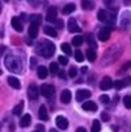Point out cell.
Returning <instances> with one entry per match:
<instances>
[{
    "instance_id": "1",
    "label": "cell",
    "mask_w": 131,
    "mask_h": 132,
    "mask_svg": "<svg viewBox=\"0 0 131 132\" xmlns=\"http://www.w3.org/2000/svg\"><path fill=\"white\" fill-rule=\"evenodd\" d=\"M5 67L11 71V72H14V73H20L22 69V63L21 60L17 58V56H13V55H8L5 58Z\"/></svg>"
},
{
    "instance_id": "2",
    "label": "cell",
    "mask_w": 131,
    "mask_h": 132,
    "mask_svg": "<svg viewBox=\"0 0 131 132\" xmlns=\"http://www.w3.org/2000/svg\"><path fill=\"white\" fill-rule=\"evenodd\" d=\"M37 51H38V54L42 55L43 58H50V56L54 55V52H55V45L50 41H42L40 47L37 48Z\"/></svg>"
},
{
    "instance_id": "3",
    "label": "cell",
    "mask_w": 131,
    "mask_h": 132,
    "mask_svg": "<svg viewBox=\"0 0 131 132\" xmlns=\"http://www.w3.org/2000/svg\"><path fill=\"white\" fill-rule=\"evenodd\" d=\"M38 96H40L38 86H37L35 84H30L29 88H28V97H29V100L35 101V100H38Z\"/></svg>"
},
{
    "instance_id": "4",
    "label": "cell",
    "mask_w": 131,
    "mask_h": 132,
    "mask_svg": "<svg viewBox=\"0 0 131 132\" xmlns=\"http://www.w3.org/2000/svg\"><path fill=\"white\" fill-rule=\"evenodd\" d=\"M40 92H41V94H42L43 97L49 98V97H51L52 94H54V92H55V88H54L51 84H43V85L41 86Z\"/></svg>"
},
{
    "instance_id": "5",
    "label": "cell",
    "mask_w": 131,
    "mask_h": 132,
    "mask_svg": "<svg viewBox=\"0 0 131 132\" xmlns=\"http://www.w3.org/2000/svg\"><path fill=\"white\" fill-rule=\"evenodd\" d=\"M57 16H58V8L57 7H49L47 13H46V20L49 22H52L57 20Z\"/></svg>"
},
{
    "instance_id": "6",
    "label": "cell",
    "mask_w": 131,
    "mask_h": 132,
    "mask_svg": "<svg viewBox=\"0 0 131 132\" xmlns=\"http://www.w3.org/2000/svg\"><path fill=\"white\" fill-rule=\"evenodd\" d=\"M67 29H68L70 33H78V31H80V26L78 25V22H76L75 18H70V20H68Z\"/></svg>"
},
{
    "instance_id": "7",
    "label": "cell",
    "mask_w": 131,
    "mask_h": 132,
    "mask_svg": "<svg viewBox=\"0 0 131 132\" xmlns=\"http://www.w3.org/2000/svg\"><path fill=\"white\" fill-rule=\"evenodd\" d=\"M109 37H110V29H109V28H102V29L98 31L97 38H98V41H101V42H106V41L109 39Z\"/></svg>"
},
{
    "instance_id": "8",
    "label": "cell",
    "mask_w": 131,
    "mask_h": 132,
    "mask_svg": "<svg viewBox=\"0 0 131 132\" xmlns=\"http://www.w3.org/2000/svg\"><path fill=\"white\" fill-rule=\"evenodd\" d=\"M11 24H12V28L17 31V33H21L24 30V26H22V22L18 17H13L11 20Z\"/></svg>"
},
{
    "instance_id": "9",
    "label": "cell",
    "mask_w": 131,
    "mask_h": 132,
    "mask_svg": "<svg viewBox=\"0 0 131 132\" xmlns=\"http://www.w3.org/2000/svg\"><path fill=\"white\" fill-rule=\"evenodd\" d=\"M55 124H57V127H59L60 129H67V127H68V120H67L64 117L59 115V117L55 118Z\"/></svg>"
},
{
    "instance_id": "10",
    "label": "cell",
    "mask_w": 131,
    "mask_h": 132,
    "mask_svg": "<svg viewBox=\"0 0 131 132\" xmlns=\"http://www.w3.org/2000/svg\"><path fill=\"white\" fill-rule=\"evenodd\" d=\"M111 86H113V80H111V77H109V76H105V77L101 80L100 88H101L102 90H107V89H110Z\"/></svg>"
},
{
    "instance_id": "11",
    "label": "cell",
    "mask_w": 131,
    "mask_h": 132,
    "mask_svg": "<svg viewBox=\"0 0 131 132\" xmlns=\"http://www.w3.org/2000/svg\"><path fill=\"white\" fill-rule=\"evenodd\" d=\"M89 97H90V92L87 89H80L76 92V100L78 101H83V100H87Z\"/></svg>"
},
{
    "instance_id": "12",
    "label": "cell",
    "mask_w": 131,
    "mask_h": 132,
    "mask_svg": "<svg viewBox=\"0 0 131 132\" xmlns=\"http://www.w3.org/2000/svg\"><path fill=\"white\" fill-rule=\"evenodd\" d=\"M38 25L40 24L30 22V26H29V37L30 38H37L38 37Z\"/></svg>"
},
{
    "instance_id": "13",
    "label": "cell",
    "mask_w": 131,
    "mask_h": 132,
    "mask_svg": "<svg viewBox=\"0 0 131 132\" xmlns=\"http://www.w3.org/2000/svg\"><path fill=\"white\" fill-rule=\"evenodd\" d=\"M83 110H85V111H90V112H95V111H97V105L93 102V101L84 102V103H83Z\"/></svg>"
},
{
    "instance_id": "14",
    "label": "cell",
    "mask_w": 131,
    "mask_h": 132,
    "mask_svg": "<svg viewBox=\"0 0 131 132\" xmlns=\"http://www.w3.org/2000/svg\"><path fill=\"white\" fill-rule=\"evenodd\" d=\"M7 80H8V84H9L13 89H17V90H18V89L21 88V82H20V80H18L17 77H14V76H9Z\"/></svg>"
},
{
    "instance_id": "15",
    "label": "cell",
    "mask_w": 131,
    "mask_h": 132,
    "mask_svg": "<svg viewBox=\"0 0 131 132\" xmlns=\"http://www.w3.org/2000/svg\"><path fill=\"white\" fill-rule=\"evenodd\" d=\"M71 97H72L71 92H70L68 89H64V90L62 92V94H60V101H62L63 103H70Z\"/></svg>"
},
{
    "instance_id": "16",
    "label": "cell",
    "mask_w": 131,
    "mask_h": 132,
    "mask_svg": "<svg viewBox=\"0 0 131 132\" xmlns=\"http://www.w3.org/2000/svg\"><path fill=\"white\" fill-rule=\"evenodd\" d=\"M43 31H45L46 35L52 37V38L58 37V31H57V29H55L54 26H45V28H43Z\"/></svg>"
},
{
    "instance_id": "17",
    "label": "cell",
    "mask_w": 131,
    "mask_h": 132,
    "mask_svg": "<svg viewBox=\"0 0 131 132\" xmlns=\"http://www.w3.org/2000/svg\"><path fill=\"white\" fill-rule=\"evenodd\" d=\"M30 123H32V117H30V114H25V115L21 118V120H20V126H21L22 128L29 127Z\"/></svg>"
},
{
    "instance_id": "18",
    "label": "cell",
    "mask_w": 131,
    "mask_h": 132,
    "mask_svg": "<svg viewBox=\"0 0 131 132\" xmlns=\"http://www.w3.org/2000/svg\"><path fill=\"white\" fill-rule=\"evenodd\" d=\"M38 115H40V119H41V120H47L49 114H47V109H46L45 105H41L40 111H38Z\"/></svg>"
},
{
    "instance_id": "19",
    "label": "cell",
    "mask_w": 131,
    "mask_h": 132,
    "mask_svg": "<svg viewBox=\"0 0 131 132\" xmlns=\"http://www.w3.org/2000/svg\"><path fill=\"white\" fill-rule=\"evenodd\" d=\"M37 73H38V77H40V79H46L47 73H49V69H47L46 67H43V65H40Z\"/></svg>"
},
{
    "instance_id": "20",
    "label": "cell",
    "mask_w": 131,
    "mask_h": 132,
    "mask_svg": "<svg viewBox=\"0 0 131 132\" xmlns=\"http://www.w3.org/2000/svg\"><path fill=\"white\" fill-rule=\"evenodd\" d=\"M75 9H76V5H75L73 3H70V4H66V5L63 7V13H64V14H70V13H72Z\"/></svg>"
},
{
    "instance_id": "21",
    "label": "cell",
    "mask_w": 131,
    "mask_h": 132,
    "mask_svg": "<svg viewBox=\"0 0 131 132\" xmlns=\"http://www.w3.org/2000/svg\"><path fill=\"white\" fill-rule=\"evenodd\" d=\"M22 110H24V101L18 102V105L14 106V109H13V115H21Z\"/></svg>"
},
{
    "instance_id": "22",
    "label": "cell",
    "mask_w": 131,
    "mask_h": 132,
    "mask_svg": "<svg viewBox=\"0 0 131 132\" xmlns=\"http://www.w3.org/2000/svg\"><path fill=\"white\" fill-rule=\"evenodd\" d=\"M83 42H84V38L81 35H76V37H73V38H72V45L76 46V47H80Z\"/></svg>"
},
{
    "instance_id": "23",
    "label": "cell",
    "mask_w": 131,
    "mask_h": 132,
    "mask_svg": "<svg viewBox=\"0 0 131 132\" xmlns=\"http://www.w3.org/2000/svg\"><path fill=\"white\" fill-rule=\"evenodd\" d=\"M83 8L85 11H90L95 8V3L92 2V0H83Z\"/></svg>"
},
{
    "instance_id": "24",
    "label": "cell",
    "mask_w": 131,
    "mask_h": 132,
    "mask_svg": "<svg viewBox=\"0 0 131 132\" xmlns=\"http://www.w3.org/2000/svg\"><path fill=\"white\" fill-rule=\"evenodd\" d=\"M87 59L90 62V63H93L96 60V52H95V50H87Z\"/></svg>"
},
{
    "instance_id": "25",
    "label": "cell",
    "mask_w": 131,
    "mask_h": 132,
    "mask_svg": "<svg viewBox=\"0 0 131 132\" xmlns=\"http://www.w3.org/2000/svg\"><path fill=\"white\" fill-rule=\"evenodd\" d=\"M97 18H98V21H106L107 20V13L105 9H100L98 13H97Z\"/></svg>"
},
{
    "instance_id": "26",
    "label": "cell",
    "mask_w": 131,
    "mask_h": 132,
    "mask_svg": "<svg viewBox=\"0 0 131 132\" xmlns=\"http://www.w3.org/2000/svg\"><path fill=\"white\" fill-rule=\"evenodd\" d=\"M100 131H101L100 120H93V124H92V129H90V132H100Z\"/></svg>"
},
{
    "instance_id": "27",
    "label": "cell",
    "mask_w": 131,
    "mask_h": 132,
    "mask_svg": "<svg viewBox=\"0 0 131 132\" xmlns=\"http://www.w3.org/2000/svg\"><path fill=\"white\" fill-rule=\"evenodd\" d=\"M75 59H76V62H79V63H81L84 60V55H83V52L80 50L75 51Z\"/></svg>"
},
{
    "instance_id": "28",
    "label": "cell",
    "mask_w": 131,
    "mask_h": 132,
    "mask_svg": "<svg viewBox=\"0 0 131 132\" xmlns=\"http://www.w3.org/2000/svg\"><path fill=\"white\" fill-rule=\"evenodd\" d=\"M49 68H50V72H51V73H58V72H59V64L55 63V62H52Z\"/></svg>"
},
{
    "instance_id": "29",
    "label": "cell",
    "mask_w": 131,
    "mask_h": 132,
    "mask_svg": "<svg viewBox=\"0 0 131 132\" xmlns=\"http://www.w3.org/2000/svg\"><path fill=\"white\" fill-rule=\"evenodd\" d=\"M30 22H35V24H41V16L40 14H32L29 17Z\"/></svg>"
},
{
    "instance_id": "30",
    "label": "cell",
    "mask_w": 131,
    "mask_h": 132,
    "mask_svg": "<svg viewBox=\"0 0 131 132\" xmlns=\"http://www.w3.org/2000/svg\"><path fill=\"white\" fill-rule=\"evenodd\" d=\"M123 105L126 109H131V96H125L123 97Z\"/></svg>"
},
{
    "instance_id": "31",
    "label": "cell",
    "mask_w": 131,
    "mask_h": 132,
    "mask_svg": "<svg viewBox=\"0 0 131 132\" xmlns=\"http://www.w3.org/2000/svg\"><path fill=\"white\" fill-rule=\"evenodd\" d=\"M60 48H62V51L63 52H66L67 55H71V47H70V45L68 43H62V46H60Z\"/></svg>"
},
{
    "instance_id": "32",
    "label": "cell",
    "mask_w": 131,
    "mask_h": 132,
    "mask_svg": "<svg viewBox=\"0 0 131 132\" xmlns=\"http://www.w3.org/2000/svg\"><path fill=\"white\" fill-rule=\"evenodd\" d=\"M87 41H88L89 46H92V48H96V47H97V45H96L95 39H93V35H92V34H89V35H88V38H87Z\"/></svg>"
},
{
    "instance_id": "33",
    "label": "cell",
    "mask_w": 131,
    "mask_h": 132,
    "mask_svg": "<svg viewBox=\"0 0 131 132\" xmlns=\"http://www.w3.org/2000/svg\"><path fill=\"white\" fill-rule=\"evenodd\" d=\"M76 75H78V68L76 67H71L70 71H68V76L70 77H75Z\"/></svg>"
},
{
    "instance_id": "34",
    "label": "cell",
    "mask_w": 131,
    "mask_h": 132,
    "mask_svg": "<svg viewBox=\"0 0 131 132\" xmlns=\"http://www.w3.org/2000/svg\"><path fill=\"white\" fill-rule=\"evenodd\" d=\"M122 85H123V88H125V86H128V85H131V77L122 79Z\"/></svg>"
},
{
    "instance_id": "35",
    "label": "cell",
    "mask_w": 131,
    "mask_h": 132,
    "mask_svg": "<svg viewBox=\"0 0 131 132\" xmlns=\"http://www.w3.org/2000/svg\"><path fill=\"white\" fill-rule=\"evenodd\" d=\"M59 63L62 65H67L68 64V59L66 58V56H59Z\"/></svg>"
},
{
    "instance_id": "36",
    "label": "cell",
    "mask_w": 131,
    "mask_h": 132,
    "mask_svg": "<svg viewBox=\"0 0 131 132\" xmlns=\"http://www.w3.org/2000/svg\"><path fill=\"white\" fill-rule=\"evenodd\" d=\"M101 119L104 122H109L110 120V115L107 114V112H101Z\"/></svg>"
},
{
    "instance_id": "37",
    "label": "cell",
    "mask_w": 131,
    "mask_h": 132,
    "mask_svg": "<svg viewBox=\"0 0 131 132\" xmlns=\"http://www.w3.org/2000/svg\"><path fill=\"white\" fill-rule=\"evenodd\" d=\"M109 100H110V98H109V96H106V94H104V96H101V97H100V101H101L102 103H107V102H109Z\"/></svg>"
},
{
    "instance_id": "38",
    "label": "cell",
    "mask_w": 131,
    "mask_h": 132,
    "mask_svg": "<svg viewBox=\"0 0 131 132\" xmlns=\"http://www.w3.org/2000/svg\"><path fill=\"white\" fill-rule=\"evenodd\" d=\"M55 24H57V28H59V30L63 28V20H55Z\"/></svg>"
},
{
    "instance_id": "39",
    "label": "cell",
    "mask_w": 131,
    "mask_h": 132,
    "mask_svg": "<svg viewBox=\"0 0 131 132\" xmlns=\"http://www.w3.org/2000/svg\"><path fill=\"white\" fill-rule=\"evenodd\" d=\"M123 71H126V69H131V62H127L126 64H123Z\"/></svg>"
},
{
    "instance_id": "40",
    "label": "cell",
    "mask_w": 131,
    "mask_h": 132,
    "mask_svg": "<svg viewBox=\"0 0 131 132\" xmlns=\"http://www.w3.org/2000/svg\"><path fill=\"white\" fill-rule=\"evenodd\" d=\"M76 132H87V129H85L84 127H79V128L76 129Z\"/></svg>"
},
{
    "instance_id": "41",
    "label": "cell",
    "mask_w": 131,
    "mask_h": 132,
    "mask_svg": "<svg viewBox=\"0 0 131 132\" xmlns=\"http://www.w3.org/2000/svg\"><path fill=\"white\" fill-rule=\"evenodd\" d=\"M59 77H60V79H64V77H66V75H64L63 71H59Z\"/></svg>"
},
{
    "instance_id": "42",
    "label": "cell",
    "mask_w": 131,
    "mask_h": 132,
    "mask_svg": "<svg viewBox=\"0 0 131 132\" xmlns=\"http://www.w3.org/2000/svg\"><path fill=\"white\" fill-rule=\"evenodd\" d=\"M104 2H105V4H106V5H109V7H110V5H111V3H113V0H104Z\"/></svg>"
},
{
    "instance_id": "43",
    "label": "cell",
    "mask_w": 131,
    "mask_h": 132,
    "mask_svg": "<svg viewBox=\"0 0 131 132\" xmlns=\"http://www.w3.org/2000/svg\"><path fill=\"white\" fill-rule=\"evenodd\" d=\"M4 51H5V46H3V45H2V46H0V55H2Z\"/></svg>"
},
{
    "instance_id": "44",
    "label": "cell",
    "mask_w": 131,
    "mask_h": 132,
    "mask_svg": "<svg viewBox=\"0 0 131 132\" xmlns=\"http://www.w3.org/2000/svg\"><path fill=\"white\" fill-rule=\"evenodd\" d=\"M111 129H113V132H118V127L117 126H111Z\"/></svg>"
},
{
    "instance_id": "45",
    "label": "cell",
    "mask_w": 131,
    "mask_h": 132,
    "mask_svg": "<svg viewBox=\"0 0 131 132\" xmlns=\"http://www.w3.org/2000/svg\"><path fill=\"white\" fill-rule=\"evenodd\" d=\"M34 64H35V59L32 58V67H34Z\"/></svg>"
},
{
    "instance_id": "46",
    "label": "cell",
    "mask_w": 131,
    "mask_h": 132,
    "mask_svg": "<svg viewBox=\"0 0 131 132\" xmlns=\"http://www.w3.org/2000/svg\"><path fill=\"white\" fill-rule=\"evenodd\" d=\"M29 3H30V4H35V2H34V0H29Z\"/></svg>"
},
{
    "instance_id": "47",
    "label": "cell",
    "mask_w": 131,
    "mask_h": 132,
    "mask_svg": "<svg viewBox=\"0 0 131 132\" xmlns=\"http://www.w3.org/2000/svg\"><path fill=\"white\" fill-rule=\"evenodd\" d=\"M50 132H59V131H57V129H54V128H52V129H50Z\"/></svg>"
},
{
    "instance_id": "48",
    "label": "cell",
    "mask_w": 131,
    "mask_h": 132,
    "mask_svg": "<svg viewBox=\"0 0 131 132\" xmlns=\"http://www.w3.org/2000/svg\"><path fill=\"white\" fill-rule=\"evenodd\" d=\"M0 12H2V3H0Z\"/></svg>"
},
{
    "instance_id": "49",
    "label": "cell",
    "mask_w": 131,
    "mask_h": 132,
    "mask_svg": "<svg viewBox=\"0 0 131 132\" xmlns=\"http://www.w3.org/2000/svg\"><path fill=\"white\" fill-rule=\"evenodd\" d=\"M34 132H41V131H38V129H37V131H34Z\"/></svg>"
},
{
    "instance_id": "50",
    "label": "cell",
    "mask_w": 131,
    "mask_h": 132,
    "mask_svg": "<svg viewBox=\"0 0 131 132\" xmlns=\"http://www.w3.org/2000/svg\"><path fill=\"white\" fill-rule=\"evenodd\" d=\"M4 2H9V0H4Z\"/></svg>"
},
{
    "instance_id": "51",
    "label": "cell",
    "mask_w": 131,
    "mask_h": 132,
    "mask_svg": "<svg viewBox=\"0 0 131 132\" xmlns=\"http://www.w3.org/2000/svg\"><path fill=\"white\" fill-rule=\"evenodd\" d=\"M0 75H2V71H0Z\"/></svg>"
}]
</instances>
